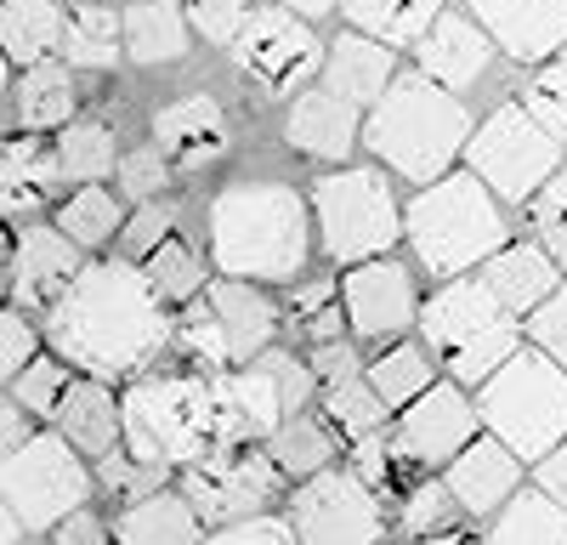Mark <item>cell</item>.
I'll return each instance as SVG.
<instances>
[{
  "label": "cell",
  "mask_w": 567,
  "mask_h": 545,
  "mask_svg": "<svg viewBox=\"0 0 567 545\" xmlns=\"http://www.w3.org/2000/svg\"><path fill=\"white\" fill-rule=\"evenodd\" d=\"M18 528H23V523H18V512L7 506V494H0V545H12V539H18Z\"/></svg>",
  "instance_id": "59"
},
{
  "label": "cell",
  "mask_w": 567,
  "mask_h": 545,
  "mask_svg": "<svg viewBox=\"0 0 567 545\" xmlns=\"http://www.w3.org/2000/svg\"><path fill=\"white\" fill-rule=\"evenodd\" d=\"M369 392L381 398V409H409L420 392H432L437 381H432V352L425 347H414V341H398V347H386L381 358L369 363Z\"/></svg>",
  "instance_id": "31"
},
{
  "label": "cell",
  "mask_w": 567,
  "mask_h": 545,
  "mask_svg": "<svg viewBox=\"0 0 567 545\" xmlns=\"http://www.w3.org/2000/svg\"><path fill=\"white\" fill-rule=\"evenodd\" d=\"M58 165L69 176H80V182L109 176L114 171V136H109V125H69L58 136Z\"/></svg>",
  "instance_id": "39"
},
{
  "label": "cell",
  "mask_w": 567,
  "mask_h": 545,
  "mask_svg": "<svg viewBox=\"0 0 567 545\" xmlns=\"http://www.w3.org/2000/svg\"><path fill=\"white\" fill-rule=\"evenodd\" d=\"M528 341H534V352H545L550 363L567 370V285H556V296H545L528 312Z\"/></svg>",
  "instance_id": "43"
},
{
  "label": "cell",
  "mask_w": 567,
  "mask_h": 545,
  "mask_svg": "<svg viewBox=\"0 0 567 545\" xmlns=\"http://www.w3.org/2000/svg\"><path fill=\"white\" fill-rule=\"evenodd\" d=\"M488 545H567V512L550 494H511L488 528Z\"/></svg>",
  "instance_id": "32"
},
{
  "label": "cell",
  "mask_w": 567,
  "mask_h": 545,
  "mask_svg": "<svg viewBox=\"0 0 567 545\" xmlns=\"http://www.w3.org/2000/svg\"><path fill=\"white\" fill-rule=\"evenodd\" d=\"M171 222H176V210H171V205H142V210L125 222V250L148 261V256L171 239Z\"/></svg>",
  "instance_id": "48"
},
{
  "label": "cell",
  "mask_w": 567,
  "mask_h": 545,
  "mask_svg": "<svg viewBox=\"0 0 567 545\" xmlns=\"http://www.w3.org/2000/svg\"><path fill=\"white\" fill-rule=\"evenodd\" d=\"M516 477H523V461L499 438H477L460 461H449V494L471 517H488L494 506H505L516 494Z\"/></svg>",
  "instance_id": "18"
},
{
  "label": "cell",
  "mask_w": 567,
  "mask_h": 545,
  "mask_svg": "<svg viewBox=\"0 0 567 545\" xmlns=\"http://www.w3.org/2000/svg\"><path fill=\"white\" fill-rule=\"evenodd\" d=\"M233 58H239V69L256 74L267 91H296L323 69V45L296 12L267 7V12H250V23L233 40Z\"/></svg>",
  "instance_id": "13"
},
{
  "label": "cell",
  "mask_w": 567,
  "mask_h": 545,
  "mask_svg": "<svg viewBox=\"0 0 567 545\" xmlns=\"http://www.w3.org/2000/svg\"><path fill=\"white\" fill-rule=\"evenodd\" d=\"M29 443V415L18 403H0V461H7V454H18Z\"/></svg>",
  "instance_id": "56"
},
{
  "label": "cell",
  "mask_w": 567,
  "mask_h": 545,
  "mask_svg": "<svg viewBox=\"0 0 567 545\" xmlns=\"http://www.w3.org/2000/svg\"><path fill=\"white\" fill-rule=\"evenodd\" d=\"M449 506H454L449 483H414V489L403 494V528H409V534H432V528L449 523Z\"/></svg>",
  "instance_id": "46"
},
{
  "label": "cell",
  "mask_w": 567,
  "mask_h": 545,
  "mask_svg": "<svg viewBox=\"0 0 567 545\" xmlns=\"http://www.w3.org/2000/svg\"><path fill=\"white\" fill-rule=\"evenodd\" d=\"M539 494H550L556 506L567 512V443H556L545 461H539Z\"/></svg>",
  "instance_id": "55"
},
{
  "label": "cell",
  "mask_w": 567,
  "mask_h": 545,
  "mask_svg": "<svg viewBox=\"0 0 567 545\" xmlns=\"http://www.w3.org/2000/svg\"><path fill=\"white\" fill-rule=\"evenodd\" d=\"M278 483L284 472L261 449H216L199 466H182V500L194 506L199 528H233V523L261 517Z\"/></svg>",
  "instance_id": "11"
},
{
  "label": "cell",
  "mask_w": 567,
  "mask_h": 545,
  "mask_svg": "<svg viewBox=\"0 0 567 545\" xmlns=\"http://www.w3.org/2000/svg\"><path fill=\"white\" fill-rule=\"evenodd\" d=\"M312 381H323V387H341V381H358V352L347 347V341H323L318 352H312Z\"/></svg>",
  "instance_id": "52"
},
{
  "label": "cell",
  "mask_w": 567,
  "mask_h": 545,
  "mask_svg": "<svg viewBox=\"0 0 567 545\" xmlns=\"http://www.w3.org/2000/svg\"><path fill=\"white\" fill-rule=\"evenodd\" d=\"M34 358V330L23 312H0V387L18 381Z\"/></svg>",
  "instance_id": "47"
},
{
  "label": "cell",
  "mask_w": 567,
  "mask_h": 545,
  "mask_svg": "<svg viewBox=\"0 0 567 545\" xmlns=\"http://www.w3.org/2000/svg\"><path fill=\"white\" fill-rule=\"evenodd\" d=\"M103 477L120 489V494H154V483L165 477V466H125V449H114V454H103Z\"/></svg>",
  "instance_id": "53"
},
{
  "label": "cell",
  "mask_w": 567,
  "mask_h": 545,
  "mask_svg": "<svg viewBox=\"0 0 567 545\" xmlns=\"http://www.w3.org/2000/svg\"><path fill=\"white\" fill-rule=\"evenodd\" d=\"M52 545H109V528H103V517L97 512H74V517H63L58 528H52Z\"/></svg>",
  "instance_id": "54"
},
{
  "label": "cell",
  "mask_w": 567,
  "mask_h": 545,
  "mask_svg": "<svg viewBox=\"0 0 567 545\" xmlns=\"http://www.w3.org/2000/svg\"><path fill=\"white\" fill-rule=\"evenodd\" d=\"M69 114H74L69 63H34V69H23V80H18V125L23 131H52V125H69Z\"/></svg>",
  "instance_id": "33"
},
{
  "label": "cell",
  "mask_w": 567,
  "mask_h": 545,
  "mask_svg": "<svg viewBox=\"0 0 567 545\" xmlns=\"http://www.w3.org/2000/svg\"><path fill=\"white\" fill-rule=\"evenodd\" d=\"M398 80V63L381 40H369V34H341L336 40V52H329V91H336L341 103H381L386 97V85Z\"/></svg>",
  "instance_id": "24"
},
{
  "label": "cell",
  "mask_w": 567,
  "mask_h": 545,
  "mask_svg": "<svg viewBox=\"0 0 567 545\" xmlns=\"http://www.w3.org/2000/svg\"><path fill=\"white\" fill-rule=\"evenodd\" d=\"M58 234L69 239V245H103V239H114V227L125 222L120 216V199L114 194H103V188H80L63 210H58Z\"/></svg>",
  "instance_id": "38"
},
{
  "label": "cell",
  "mask_w": 567,
  "mask_h": 545,
  "mask_svg": "<svg viewBox=\"0 0 567 545\" xmlns=\"http://www.w3.org/2000/svg\"><path fill=\"white\" fill-rule=\"evenodd\" d=\"M425 545H477V539H471V534H432Z\"/></svg>",
  "instance_id": "60"
},
{
  "label": "cell",
  "mask_w": 567,
  "mask_h": 545,
  "mask_svg": "<svg viewBox=\"0 0 567 545\" xmlns=\"http://www.w3.org/2000/svg\"><path fill=\"white\" fill-rule=\"evenodd\" d=\"M358 109L341 103L336 91H307V97H296L290 120H284V143L312 154V160H347L352 143H358Z\"/></svg>",
  "instance_id": "20"
},
{
  "label": "cell",
  "mask_w": 567,
  "mask_h": 545,
  "mask_svg": "<svg viewBox=\"0 0 567 545\" xmlns=\"http://www.w3.org/2000/svg\"><path fill=\"white\" fill-rule=\"evenodd\" d=\"M477 415L516 461H545L556 443H567V370L545 352H516L477 387Z\"/></svg>",
  "instance_id": "7"
},
{
  "label": "cell",
  "mask_w": 567,
  "mask_h": 545,
  "mask_svg": "<svg viewBox=\"0 0 567 545\" xmlns=\"http://www.w3.org/2000/svg\"><path fill=\"white\" fill-rule=\"evenodd\" d=\"M0 494L23 528H58L91 500V472L58 432H34L18 454L0 461Z\"/></svg>",
  "instance_id": "10"
},
{
  "label": "cell",
  "mask_w": 567,
  "mask_h": 545,
  "mask_svg": "<svg viewBox=\"0 0 567 545\" xmlns=\"http://www.w3.org/2000/svg\"><path fill=\"white\" fill-rule=\"evenodd\" d=\"M58 52L69 58V69H114V58L125 52V29L109 7H80L63 23Z\"/></svg>",
  "instance_id": "34"
},
{
  "label": "cell",
  "mask_w": 567,
  "mask_h": 545,
  "mask_svg": "<svg viewBox=\"0 0 567 545\" xmlns=\"http://www.w3.org/2000/svg\"><path fill=\"white\" fill-rule=\"evenodd\" d=\"M341 318H347V312H341V307H329V301H323V307L312 312V336H318V347L341 336Z\"/></svg>",
  "instance_id": "57"
},
{
  "label": "cell",
  "mask_w": 567,
  "mask_h": 545,
  "mask_svg": "<svg viewBox=\"0 0 567 545\" xmlns=\"http://www.w3.org/2000/svg\"><path fill=\"white\" fill-rule=\"evenodd\" d=\"M523 109L556 136V143L567 148V58H550L534 80H528V97Z\"/></svg>",
  "instance_id": "42"
},
{
  "label": "cell",
  "mask_w": 567,
  "mask_h": 545,
  "mask_svg": "<svg viewBox=\"0 0 567 545\" xmlns=\"http://www.w3.org/2000/svg\"><path fill=\"white\" fill-rule=\"evenodd\" d=\"M323 415L347 438H374V426H381L386 409H381V398L369 392V381H341V387L323 392Z\"/></svg>",
  "instance_id": "40"
},
{
  "label": "cell",
  "mask_w": 567,
  "mask_h": 545,
  "mask_svg": "<svg viewBox=\"0 0 567 545\" xmlns=\"http://www.w3.org/2000/svg\"><path fill=\"white\" fill-rule=\"evenodd\" d=\"M69 387H74V376H69L63 358H29V370L18 376V409H23V415H45V421H52Z\"/></svg>",
  "instance_id": "41"
},
{
  "label": "cell",
  "mask_w": 567,
  "mask_h": 545,
  "mask_svg": "<svg viewBox=\"0 0 567 545\" xmlns=\"http://www.w3.org/2000/svg\"><path fill=\"white\" fill-rule=\"evenodd\" d=\"M7 267H12V245H7V234H0V285H7Z\"/></svg>",
  "instance_id": "61"
},
{
  "label": "cell",
  "mask_w": 567,
  "mask_h": 545,
  "mask_svg": "<svg viewBox=\"0 0 567 545\" xmlns=\"http://www.w3.org/2000/svg\"><path fill=\"white\" fill-rule=\"evenodd\" d=\"M0 97H7V63H0Z\"/></svg>",
  "instance_id": "62"
},
{
  "label": "cell",
  "mask_w": 567,
  "mask_h": 545,
  "mask_svg": "<svg viewBox=\"0 0 567 545\" xmlns=\"http://www.w3.org/2000/svg\"><path fill=\"white\" fill-rule=\"evenodd\" d=\"M154 131H159V154H176L182 165L216 160L227 148V120H221V109L210 97H187V103L159 109Z\"/></svg>",
  "instance_id": "25"
},
{
  "label": "cell",
  "mask_w": 567,
  "mask_h": 545,
  "mask_svg": "<svg viewBox=\"0 0 567 545\" xmlns=\"http://www.w3.org/2000/svg\"><path fill=\"white\" fill-rule=\"evenodd\" d=\"M120 29H125V52L136 58V63H176L187 45V18L171 7V0H136V7L120 18Z\"/></svg>",
  "instance_id": "30"
},
{
  "label": "cell",
  "mask_w": 567,
  "mask_h": 545,
  "mask_svg": "<svg viewBox=\"0 0 567 545\" xmlns=\"http://www.w3.org/2000/svg\"><path fill=\"white\" fill-rule=\"evenodd\" d=\"M278 7L296 18H323V12H336V0H278Z\"/></svg>",
  "instance_id": "58"
},
{
  "label": "cell",
  "mask_w": 567,
  "mask_h": 545,
  "mask_svg": "<svg viewBox=\"0 0 567 545\" xmlns=\"http://www.w3.org/2000/svg\"><path fill=\"white\" fill-rule=\"evenodd\" d=\"M290 528L301 545H374L386 528L381 500L352 472H318L296 489Z\"/></svg>",
  "instance_id": "12"
},
{
  "label": "cell",
  "mask_w": 567,
  "mask_h": 545,
  "mask_svg": "<svg viewBox=\"0 0 567 545\" xmlns=\"http://www.w3.org/2000/svg\"><path fill=\"white\" fill-rule=\"evenodd\" d=\"M403 234H409L420 267L443 272V279H460L465 267H477V261H488V256L505 250L499 205H494V194L471 171L420 188L414 205H409V216H403Z\"/></svg>",
  "instance_id": "6"
},
{
  "label": "cell",
  "mask_w": 567,
  "mask_h": 545,
  "mask_svg": "<svg viewBox=\"0 0 567 545\" xmlns=\"http://www.w3.org/2000/svg\"><path fill=\"white\" fill-rule=\"evenodd\" d=\"M205 307L216 312V325H221V341H227L233 363H256V358L272 347V330H278L272 301H267V296H256L250 285L221 279V285H210Z\"/></svg>",
  "instance_id": "21"
},
{
  "label": "cell",
  "mask_w": 567,
  "mask_h": 545,
  "mask_svg": "<svg viewBox=\"0 0 567 545\" xmlns=\"http://www.w3.org/2000/svg\"><path fill=\"white\" fill-rule=\"evenodd\" d=\"M414 58H420V74H425V80L443 85V91H454V85H471V80L488 69L494 40L471 23V18H437L432 29H425V40L414 45Z\"/></svg>",
  "instance_id": "19"
},
{
  "label": "cell",
  "mask_w": 567,
  "mask_h": 545,
  "mask_svg": "<svg viewBox=\"0 0 567 545\" xmlns=\"http://www.w3.org/2000/svg\"><path fill=\"white\" fill-rule=\"evenodd\" d=\"M312 210H318V234H323V250L358 267V261H381L398 234H403V216H398V199L386 188L381 171H336L318 182L312 194Z\"/></svg>",
  "instance_id": "9"
},
{
  "label": "cell",
  "mask_w": 567,
  "mask_h": 545,
  "mask_svg": "<svg viewBox=\"0 0 567 545\" xmlns=\"http://www.w3.org/2000/svg\"><path fill=\"white\" fill-rule=\"evenodd\" d=\"M483 285L494 290V301L511 318L516 312H534L545 296H556V261H550L545 245H505L499 256H488Z\"/></svg>",
  "instance_id": "23"
},
{
  "label": "cell",
  "mask_w": 567,
  "mask_h": 545,
  "mask_svg": "<svg viewBox=\"0 0 567 545\" xmlns=\"http://www.w3.org/2000/svg\"><path fill=\"white\" fill-rule=\"evenodd\" d=\"M471 443H477V403L454 381H437L432 392H420L398 415V438H392L403 461H420V466H449Z\"/></svg>",
  "instance_id": "14"
},
{
  "label": "cell",
  "mask_w": 567,
  "mask_h": 545,
  "mask_svg": "<svg viewBox=\"0 0 567 545\" xmlns=\"http://www.w3.org/2000/svg\"><path fill=\"white\" fill-rule=\"evenodd\" d=\"M58 154H45L34 136H23V143L0 148V216H23V210H40L45 194H52L58 182Z\"/></svg>",
  "instance_id": "28"
},
{
  "label": "cell",
  "mask_w": 567,
  "mask_h": 545,
  "mask_svg": "<svg viewBox=\"0 0 567 545\" xmlns=\"http://www.w3.org/2000/svg\"><path fill=\"white\" fill-rule=\"evenodd\" d=\"M171 341H176V352L194 363L199 376H221L227 363H233V352H227V341H221V325H216V312L205 307V301H194L182 312V325L171 330Z\"/></svg>",
  "instance_id": "36"
},
{
  "label": "cell",
  "mask_w": 567,
  "mask_h": 545,
  "mask_svg": "<svg viewBox=\"0 0 567 545\" xmlns=\"http://www.w3.org/2000/svg\"><path fill=\"white\" fill-rule=\"evenodd\" d=\"M187 23H194L210 45H233V40H239V29L250 23V0H194Z\"/></svg>",
  "instance_id": "45"
},
{
  "label": "cell",
  "mask_w": 567,
  "mask_h": 545,
  "mask_svg": "<svg viewBox=\"0 0 567 545\" xmlns=\"http://www.w3.org/2000/svg\"><path fill=\"white\" fill-rule=\"evenodd\" d=\"M352 477L369 483L374 494H386V489H392V454H386L381 438H358V449H352Z\"/></svg>",
  "instance_id": "51"
},
{
  "label": "cell",
  "mask_w": 567,
  "mask_h": 545,
  "mask_svg": "<svg viewBox=\"0 0 567 545\" xmlns=\"http://www.w3.org/2000/svg\"><path fill=\"white\" fill-rule=\"evenodd\" d=\"M534 222H539V239H545L550 261H567V165L539 188V199H534Z\"/></svg>",
  "instance_id": "44"
},
{
  "label": "cell",
  "mask_w": 567,
  "mask_h": 545,
  "mask_svg": "<svg viewBox=\"0 0 567 545\" xmlns=\"http://www.w3.org/2000/svg\"><path fill=\"white\" fill-rule=\"evenodd\" d=\"M120 182H125V194H136V199H154L165 182H171V165H165V154L159 148H136V154H125L120 160Z\"/></svg>",
  "instance_id": "49"
},
{
  "label": "cell",
  "mask_w": 567,
  "mask_h": 545,
  "mask_svg": "<svg viewBox=\"0 0 567 545\" xmlns=\"http://www.w3.org/2000/svg\"><path fill=\"white\" fill-rule=\"evenodd\" d=\"M205 545H301L290 523H278V517H250V523H233L221 534H210Z\"/></svg>",
  "instance_id": "50"
},
{
  "label": "cell",
  "mask_w": 567,
  "mask_h": 545,
  "mask_svg": "<svg viewBox=\"0 0 567 545\" xmlns=\"http://www.w3.org/2000/svg\"><path fill=\"white\" fill-rule=\"evenodd\" d=\"M142 279L154 285L159 301H194V296L205 290V267H199V256L187 250V245L165 239L148 261H142Z\"/></svg>",
  "instance_id": "37"
},
{
  "label": "cell",
  "mask_w": 567,
  "mask_h": 545,
  "mask_svg": "<svg viewBox=\"0 0 567 545\" xmlns=\"http://www.w3.org/2000/svg\"><path fill=\"white\" fill-rule=\"evenodd\" d=\"M341 301H347V325H352L363 341L403 336L414 318H420L414 279H409V267H398L392 256H381V261H358L347 279H341Z\"/></svg>",
  "instance_id": "15"
},
{
  "label": "cell",
  "mask_w": 567,
  "mask_h": 545,
  "mask_svg": "<svg viewBox=\"0 0 567 545\" xmlns=\"http://www.w3.org/2000/svg\"><path fill=\"white\" fill-rule=\"evenodd\" d=\"M329 449H336V438H329L318 421L296 415V421L278 426V438H272L267 454H272V466L284 477H318V472H329Z\"/></svg>",
  "instance_id": "35"
},
{
  "label": "cell",
  "mask_w": 567,
  "mask_h": 545,
  "mask_svg": "<svg viewBox=\"0 0 567 545\" xmlns=\"http://www.w3.org/2000/svg\"><path fill=\"white\" fill-rule=\"evenodd\" d=\"M347 23L369 40H381L386 52L392 45H420L425 29L443 18V0H341Z\"/></svg>",
  "instance_id": "27"
},
{
  "label": "cell",
  "mask_w": 567,
  "mask_h": 545,
  "mask_svg": "<svg viewBox=\"0 0 567 545\" xmlns=\"http://www.w3.org/2000/svg\"><path fill=\"white\" fill-rule=\"evenodd\" d=\"M465 165L494 199L523 205V199H539V188L561 171V143L523 103H505V109H494L477 131H471Z\"/></svg>",
  "instance_id": "8"
},
{
  "label": "cell",
  "mask_w": 567,
  "mask_h": 545,
  "mask_svg": "<svg viewBox=\"0 0 567 545\" xmlns=\"http://www.w3.org/2000/svg\"><path fill=\"white\" fill-rule=\"evenodd\" d=\"M363 143L381 154L398 176L443 182L449 165H454V154L471 143V114L460 109L454 91L432 85V80L414 69V74H398L386 85V97L369 109Z\"/></svg>",
  "instance_id": "4"
},
{
  "label": "cell",
  "mask_w": 567,
  "mask_h": 545,
  "mask_svg": "<svg viewBox=\"0 0 567 545\" xmlns=\"http://www.w3.org/2000/svg\"><path fill=\"white\" fill-rule=\"evenodd\" d=\"M63 7L58 0H0V52L34 69L63 45Z\"/></svg>",
  "instance_id": "26"
},
{
  "label": "cell",
  "mask_w": 567,
  "mask_h": 545,
  "mask_svg": "<svg viewBox=\"0 0 567 545\" xmlns=\"http://www.w3.org/2000/svg\"><path fill=\"white\" fill-rule=\"evenodd\" d=\"M471 12L516 63H545L567 45V0H471Z\"/></svg>",
  "instance_id": "16"
},
{
  "label": "cell",
  "mask_w": 567,
  "mask_h": 545,
  "mask_svg": "<svg viewBox=\"0 0 567 545\" xmlns=\"http://www.w3.org/2000/svg\"><path fill=\"white\" fill-rule=\"evenodd\" d=\"M210 256L227 279H296L307 267V205L284 182H239L210 205Z\"/></svg>",
  "instance_id": "3"
},
{
  "label": "cell",
  "mask_w": 567,
  "mask_h": 545,
  "mask_svg": "<svg viewBox=\"0 0 567 545\" xmlns=\"http://www.w3.org/2000/svg\"><path fill=\"white\" fill-rule=\"evenodd\" d=\"M120 545H205L199 539V517L182 494H148L120 517L114 528Z\"/></svg>",
  "instance_id": "29"
},
{
  "label": "cell",
  "mask_w": 567,
  "mask_h": 545,
  "mask_svg": "<svg viewBox=\"0 0 567 545\" xmlns=\"http://www.w3.org/2000/svg\"><path fill=\"white\" fill-rule=\"evenodd\" d=\"M80 245H69L58 227H23V239L12 250V296L18 307H34V312H52L69 285L80 279Z\"/></svg>",
  "instance_id": "17"
},
{
  "label": "cell",
  "mask_w": 567,
  "mask_h": 545,
  "mask_svg": "<svg viewBox=\"0 0 567 545\" xmlns=\"http://www.w3.org/2000/svg\"><path fill=\"white\" fill-rule=\"evenodd\" d=\"M420 336H425V352H437L449 363L454 387H483L523 352V325L494 301L483 279H449L420 307Z\"/></svg>",
  "instance_id": "5"
},
{
  "label": "cell",
  "mask_w": 567,
  "mask_h": 545,
  "mask_svg": "<svg viewBox=\"0 0 567 545\" xmlns=\"http://www.w3.org/2000/svg\"><path fill=\"white\" fill-rule=\"evenodd\" d=\"M45 330H52V347L69 363H80L91 381H120L171 347V312L142 279V267L91 261L52 307Z\"/></svg>",
  "instance_id": "1"
},
{
  "label": "cell",
  "mask_w": 567,
  "mask_h": 545,
  "mask_svg": "<svg viewBox=\"0 0 567 545\" xmlns=\"http://www.w3.org/2000/svg\"><path fill=\"white\" fill-rule=\"evenodd\" d=\"M120 449L136 466H199L233 449L216 376H142L120 398Z\"/></svg>",
  "instance_id": "2"
},
{
  "label": "cell",
  "mask_w": 567,
  "mask_h": 545,
  "mask_svg": "<svg viewBox=\"0 0 567 545\" xmlns=\"http://www.w3.org/2000/svg\"><path fill=\"white\" fill-rule=\"evenodd\" d=\"M58 438L74 449V454H114L120 449V403H114V392L103 387V381H74L69 392H63V403H58Z\"/></svg>",
  "instance_id": "22"
}]
</instances>
